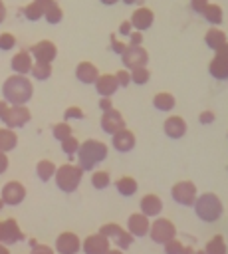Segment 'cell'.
<instances>
[{
    "instance_id": "obj_1",
    "label": "cell",
    "mask_w": 228,
    "mask_h": 254,
    "mask_svg": "<svg viewBox=\"0 0 228 254\" xmlns=\"http://www.w3.org/2000/svg\"><path fill=\"white\" fill-rule=\"evenodd\" d=\"M32 95H34V83L28 75L12 73L2 83V99H6L10 105H28Z\"/></svg>"
},
{
    "instance_id": "obj_2",
    "label": "cell",
    "mask_w": 228,
    "mask_h": 254,
    "mask_svg": "<svg viewBox=\"0 0 228 254\" xmlns=\"http://www.w3.org/2000/svg\"><path fill=\"white\" fill-rule=\"evenodd\" d=\"M109 155V147L99 141V139H85L83 143H79V149H77V165L83 169V171H95V167L99 163H103Z\"/></svg>"
},
{
    "instance_id": "obj_3",
    "label": "cell",
    "mask_w": 228,
    "mask_h": 254,
    "mask_svg": "<svg viewBox=\"0 0 228 254\" xmlns=\"http://www.w3.org/2000/svg\"><path fill=\"white\" fill-rule=\"evenodd\" d=\"M194 212L204 222H216L224 214V204L216 192H202L194 200Z\"/></svg>"
},
{
    "instance_id": "obj_4",
    "label": "cell",
    "mask_w": 228,
    "mask_h": 254,
    "mask_svg": "<svg viewBox=\"0 0 228 254\" xmlns=\"http://www.w3.org/2000/svg\"><path fill=\"white\" fill-rule=\"evenodd\" d=\"M83 179V169L79 165H73V163H63L57 167L56 175H54V181L57 185V189L61 192H75L79 183Z\"/></svg>"
},
{
    "instance_id": "obj_5",
    "label": "cell",
    "mask_w": 228,
    "mask_h": 254,
    "mask_svg": "<svg viewBox=\"0 0 228 254\" xmlns=\"http://www.w3.org/2000/svg\"><path fill=\"white\" fill-rule=\"evenodd\" d=\"M171 196L176 204L182 206H194V200L198 196V189L192 181H178L171 187Z\"/></svg>"
},
{
    "instance_id": "obj_6",
    "label": "cell",
    "mask_w": 228,
    "mask_h": 254,
    "mask_svg": "<svg viewBox=\"0 0 228 254\" xmlns=\"http://www.w3.org/2000/svg\"><path fill=\"white\" fill-rule=\"evenodd\" d=\"M149 236H151V240L157 242V244H167L169 240H172V238L176 236V226L172 224V220L157 216V218L151 222Z\"/></svg>"
},
{
    "instance_id": "obj_7",
    "label": "cell",
    "mask_w": 228,
    "mask_h": 254,
    "mask_svg": "<svg viewBox=\"0 0 228 254\" xmlns=\"http://www.w3.org/2000/svg\"><path fill=\"white\" fill-rule=\"evenodd\" d=\"M208 73L218 81L228 79V42L214 52V58L208 64Z\"/></svg>"
},
{
    "instance_id": "obj_8",
    "label": "cell",
    "mask_w": 228,
    "mask_h": 254,
    "mask_svg": "<svg viewBox=\"0 0 228 254\" xmlns=\"http://www.w3.org/2000/svg\"><path fill=\"white\" fill-rule=\"evenodd\" d=\"M121 64L127 69H135V67H143L149 64V52L143 46H129L127 50L121 54Z\"/></svg>"
},
{
    "instance_id": "obj_9",
    "label": "cell",
    "mask_w": 228,
    "mask_h": 254,
    "mask_svg": "<svg viewBox=\"0 0 228 254\" xmlns=\"http://www.w3.org/2000/svg\"><path fill=\"white\" fill-rule=\"evenodd\" d=\"M26 194H28V190H26L24 183H20V181H8L0 190V198L8 206H18L20 202H24Z\"/></svg>"
},
{
    "instance_id": "obj_10",
    "label": "cell",
    "mask_w": 228,
    "mask_h": 254,
    "mask_svg": "<svg viewBox=\"0 0 228 254\" xmlns=\"http://www.w3.org/2000/svg\"><path fill=\"white\" fill-rule=\"evenodd\" d=\"M99 125H101V131L107 133V135H115L117 131H121V129L127 127L123 113H121L119 109H115V107H111V109H107V111L101 113Z\"/></svg>"
},
{
    "instance_id": "obj_11",
    "label": "cell",
    "mask_w": 228,
    "mask_h": 254,
    "mask_svg": "<svg viewBox=\"0 0 228 254\" xmlns=\"http://www.w3.org/2000/svg\"><path fill=\"white\" fill-rule=\"evenodd\" d=\"M32 119V113L26 105H10L8 109V115L4 117V127H10V129H22L30 123Z\"/></svg>"
},
{
    "instance_id": "obj_12",
    "label": "cell",
    "mask_w": 228,
    "mask_h": 254,
    "mask_svg": "<svg viewBox=\"0 0 228 254\" xmlns=\"http://www.w3.org/2000/svg\"><path fill=\"white\" fill-rule=\"evenodd\" d=\"M56 252L57 254H77L81 250V240L75 232L65 230L56 238Z\"/></svg>"
},
{
    "instance_id": "obj_13",
    "label": "cell",
    "mask_w": 228,
    "mask_h": 254,
    "mask_svg": "<svg viewBox=\"0 0 228 254\" xmlns=\"http://www.w3.org/2000/svg\"><path fill=\"white\" fill-rule=\"evenodd\" d=\"M30 54L36 62H48L52 64L57 58V46L52 40H40L30 48Z\"/></svg>"
},
{
    "instance_id": "obj_14",
    "label": "cell",
    "mask_w": 228,
    "mask_h": 254,
    "mask_svg": "<svg viewBox=\"0 0 228 254\" xmlns=\"http://www.w3.org/2000/svg\"><path fill=\"white\" fill-rule=\"evenodd\" d=\"M163 131L169 139H182L188 131V125H186V119L180 117V115H169L163 123Z\"/></svg>"
},
{
    "instance_id": "obj_15",
    "label": "cell",
    "mask_w": 228,
    "mask_h": 254,
    "mask_svg": "<svg viewBox=\"0 0 228 254\" xmlns=\"http://www.w3.org/2000/svg\"><path fill=\"white\" fill-rule=\"evenodd\" d=\"M81 248H83L85 254H107L109 248H111V240L107 236H103L101 232H95V234H89L83 240Z\"/></svg>"
},
{
    "instance_id": "obj_16",
    "label": "cell",
    "mask_w": 228,
    "mask_h": 254,
    "mask_svg": "<svg viewBox=\"0 0 228 254\" xmlns=\"http://www.w3.org/2000/svg\"><path fill=\"white\" fill-rule=\"evenodd\" d=\"M129 20H131V24H133L135 30L147 32V30L155 24V12H153L149 6H137V8L133 10V14H131Z\"/></svg>"
},
{
    "instance_id": "obj_17",
    "label": "cell",
    "mask_w": 228,
    "mask_h": 254,
    "mask_svg": "<svg viewBox=\"0 0 228 254\" xmlns=\"http://www.w3.org/2000/svg\"><path fill=\"white\" fill-rule=\"evenodd\" d=\"M111 145H113V149L119 151V153H129V151L135 149L137 137H135V133H133L129 127H125V129L117 131L115 135H111Z\"/></svg>"
},
{
    "instance_id": "obj_18",
    "label": "cell",
    "mask_w": 228,
    "mask_h": 254,
    "mask_svg": "<svg viewBox=\"0 0 228 254\" xmlns=\"http://www.w3.org/2000/svg\"><path fill=\"white\" fill-rule=\"evenodd\" d=\"M149 228H151V220H149V216H145L141 210L129 214V218H127V230H129L135 238L147 236V234H149Z\"/></svg>"
},
{
    "instance_id": "obj_19",
    "label": "cell",
    "mask_w": 228,
    "mask_h": 254,
    "mask_svg": "<svg viewBox=\"0 0 228 254\" xmlns=\"http://www.w3.org/2000/svg\"><path fill=\"white\" fill-rule=\"evenodd\" d=\"M32 65H34V58L30 54V50H20L12 56L10 60V67L14 73H20V75H30L32 71Z\"/></svg>"
},
{
    "instance_id": "obj_20",
    "label": "cell",
    "mask_w": 228,
    "mask_h": 254,
    "mask_svg": "<svg viewBox=\"0 0 228 254\" xmlns=\"http://www.w3.org/2000/svg\"><path fill=\"white\" fill-rule=\"evenodd\" d=\"M97 77H99V69H97V65H95L93 62L83 60V62H79V64L75 65V79H77L79 83H83V85H93V83L97 81Z\"/></svg>"
},
{
    "instance_id": "obj_21",
    "label": "cell",
    "mask_w": 228,
    "mask_h": 254,
    "mask_svg": "<svg viewBox=\"0 0 228 254\" xmlns=\"http://www.w3.org/2000/svg\"><path fill=\"white\" fill-rule=\"evenodd\" d=\"M139 208H141V212H143L145 216H149V218H157V216L163 212V200H161L159 194H155V192H147V194L141 196V200H139Z\"/></svg>"
},
{
    "instance_id": "obj_22",
    "label": "cell",
    "mask_w": 228,
    "mask_h": 254,
    "mask_svg": "<svg viewBox=\"0 0 228 254\" xmlns=\"http://www.w3.org/2000/svg\"><path fill=\"white\" fill-rule=\"evenodd\" d=\"M93 87H95L99 97H111L119 89V83L115 79V73H99V77L93 83Z\"/></svg>"
},
{
    "instance_id": "obj_23",
    "label": "cell",
    "mask_w": 228,
    "mask_h": 254,
    "mask_svg": "<svg viewBox=\"0 0 228 254\" xmlns=\"http://www.w3.org/2000/svg\"><path fill=\"white\" fill-rule=\"evenodd\" d=\"M56 4V0H32L30 4H26L24 6V16H26V20H30V22H38V20H42L44 18V14H46V10L48 8H52Z\"/></svg>"
},
{
    "instance_id": "obj_24",
    "label": "cell",
    "mask_w": 228,
    "mask_h": 254,
    "mask_svg": "<svg viewBox=\"0 0 228 254\" xmlns=\"http://www.w3.org/2000/svg\"><path fill=\"white\" fill-rule=\"evenodd\" d=\"M226 42H228V36H226V32L220 30L218 26H210V28L204 32V44H206V48H210L212 52L220 50Z\"/></svg>"
},
{
    "instance_id": "obj_25",
    "label": "cell",
    "mask_w": 228,
    "mask_h": 254,
    "mask_svg": "<svg viewBox=\"0 0 228 254\" xmlns=\"http://www.w3.org/2000/svg\"><path fill=\"white\" fill-rule=\"evenodd\" d=\"M22 238H24V234H22L16 218H6L2 222V242L4 244H14V242H18Z\"/></svg>"
},
{
    "instance_id": "obj_26",
    "label": "cell",
    "mask_w": 228,
    "mask_h": 254,
    "mask_svg": "<svg viewBox=\"0 0 228 254\" xmlns=\"http://www.w3.org/2000/svg\"><path fill=\"white\" fill-rule=\"evenodd\" d=\"M153 107L157 111H163V113H169L176 107V99L171 91H159L153 95Z\"/></svg>"
},
{
    "instance_id": "obj_27",
    "label": "cell",
    "mask_w": 228,
    "mask_h": 254,
    "mask_svg": "<svg viewBox=\"0 0 228 254\" xmlns=\"http://www.w3.org/2000/svg\"><path fill=\"white\" fill-rule=\"evenodd\" d=\"M56 171H57V165H56L54 161H50V159H40V161L36 163V177H38L42 183L52 181L54 175H56Z\"/></svg>"
},
{
    "instance_id": "obj_28",
    "label": "cell",
    "mask_w": 228,
    "mask_h": 254,
    "mask_svg": "<svg viewBox=\"0 0 228 254\" xmlns=\"http://www.w3.org/2000/svg\"><path fill=\"white\" fill-rule=\"evenodd\" d=\"M18 145V133L16 129L10 127H0V151L2 153H10L14 151Z\"/></svg>"
},
{
    "instance_id": "obj_29",
    "label": "cell",
    "mask_w": 228,
    "mask_h": 254,
    "mask_svg": "<svg viewBox=\"0 0 228 254\" xmlns=\"http://www.w3.org/2000/svg\"><path fill=\"white\" fill-rule=\"evenodd\" d=\"M115 189H117V192H119L121 196H133V194L139 190V183H137L133 177L125 175V177H119V179L115 181Z\"/></svg>"
},
{
    "instance_id": "obj_30",
    "label": "cell",
    "mask_w": 228,
    "mask_h": 254,
    "mask_svg": "<svg viewBox=\"0 0 228 254\" xmlns=\"http://www.w3.org/2000/svg\"><path fill=\"white\" fill-rule=\"evenodd\" d=\"M52 64H48V62H36L34 60V65H32V71H30V75H32V79H36V81H46V79H50L52 77Z\"/></svg>"
},
{
    "instance_id": "obj_31",
    "label": "cell",
    "mask_w": 228,
    "mask_h": 254,
    "mask_svg": "<svg viewBox=\"0 0 228 254\" xmlns=\"http://www.w3.org/2000/svg\"><path fill=\"white\" fill-rule=\"evenodd\" d=\"M202 18L210 24V26H218V24H222V20H224V12H222V6L220 4H208V8L204 10V14H202Z\"/></svg>"
},
{
    "instance_id": "obj_32",
    "label": "cell",
    "mask_w": 228,
    "mask_h": 254,
    "mask_svg": "<svg viewBox=\"0 0 228 254\" xmlns=\"http://www.w3.org/2000/svg\"><path fill=\"white\" fill-rule=\"evenodd\" d=\"M204 252H206V254H228V246H226L224 236H222V234L212 236V238L206 242Z\"/></svg>"
},
{
    "instance_id": "obj_33",
    "label": "cell",
    "mask_w": 228,
    "mask_h": 254,
    "mask_svg": "<svg viewBox=\"0 0 228 254\" xmlns=\"http://www.w3.org/2000/svg\"><path fill=\"white\" fill-rule=\"evenodd\" d=\"M111 185V175L107 173V171H91V187L93 189H97V190H103V189H107Z\"/></svg>"
},
{
    "instance_id": "obj_34",
    "label": "cell",
    "mask_w": 228,
    "mask_h": 254,
    "mask_svg": "<svg viewBox=\"0 0 228 254\" xmlns=\"http://www.w3.org/2000/svg\"><path fill=\"white\" fill-rule=\"evenodd\" d=\"M131 71V83L135 85H145L151 81V69L147 65L143 67H135V69H129Z\"/></svg>"
},
{
    "instance_id": "obj_35",
    "label": "cell",
    "mask_w": 228,
    "mask_h": 254,
    "mask_svg": "<svg viewBox=\"0 0 228 254\" xmlns=\"http://www.w3.org/2000/svg\"><path fill=\"white\" fill-rule=\"evenodd\" d=\"M52 135H54V139L56 141H63V139H67L69 135H73L71 133V125H69V121H59V123H56V125H52Z\"/></svg>"
},
{
    "instance_id": "obj_36",
    "label": "cell",
    "mask_w": 228,
    "mask_h": 254,
    "mask_svg": "<svg viewBox=\"0 0 228 254\" xmlns=\"http://www.w3.org/2000/svg\"><path fill=\"white\" fill-rule=\"evenodd\" d=\"M79 139L77 137H73V135H69L67 139H63L59 145H61V153L63 155H67V157H75L77 155V149H79Z\"/></svg>"
},
{
    "instance_id": "obj_37",
    "label": "cell",
    "mask_w": 228,
    "mask_h": 254,
    "mask_svg": "<svg viewBox=\"0 0 228 254\" xmlns=\"http://www.w3.org/2000/svg\"><path fill=\"white\" fill-rule=\"evenodd\" d=\"M44 20H46L48 24H59V22L63 20V10L59 8V4H57V2H56L52 8H48V10H46Z\"/></svg>"
},
{
    "instance_id": "obj_38",
    "label": "cell",
    "mask_w": 228,
    "mask_h": 254,
    "mask_svg": "<svg viewBox=\"0 0 228 254\" xmlns=\"http://www.w3.org/2000/svg\"><path fill=\"white\" fill-rule=\"evenodd\" d=\"M123 230H125V228H123L121 224H117V222H105V224L99 228V232H101L103 236H107L109 240H115Z\"/></svg>"
},
{
    "instance_id": "obj_39",
    "label": "cell",
    "mask_w": 228,
    "mask_h": 254,
    "mask_svg": "<svg viewBox=\"0 0 228 254\" xmlns=\"http://www.w3.org/2000/svg\"><path fill=\"white\" fill-rule=\"evenodd\" d=\"M16 48V36L12 32H2L0 34V50L2 52H10Z\"/></svg>"
},
{
    "instance_id": "obj_40",
    "label": "cell",
    "mask_w": 228,
    "mask_h": 254,
    "mask_svg": "<svg viewBox=\"0 0 228 254\" xmlns=\"http://www.w3.org/2000/svg\"><path fill=\"white\" fill-rule=\"evenodd\" d=\"M133 240H135V236H133L129 230H123V232H121V234H119V236H117L113 242H115V246H117V248L127 250V248L133 244Z\"/></svg>"
},
{
    "instance_id": "obj_41",
    "label": "cell",
    "mask_w": 228,
    "mask_h": 254,
    "mask_svg": "<svg viewBox=\"0 0 228 254\" xmlns=\"http://www.w3.org/2000/svg\"><path fill=\"white\" fill-rule=\"evenodd\" d=\"M109 50H111L113 54L121 56V54L127 50V44H125V42H121V40H119L115 34H111V36H109Z\"/></svg>"
},
{
    "instance_id": "obj_42",
    "label": "cell",
    "mask_w": 228,
    "mask_h": 254,
    "mask_svg": "<svg viewBox=\"0 0 228 254\" xmlns=\"http://www.w3.org/2000/svg\"><path fill=\"white\" fill-rule=\"evenodd\" d=\"M83 117H85V113H83V109L77 107V105H69V107H65V111H63V121H69V119H83Z\"/></svg>"
},
{
    "instance_id": "obj_43",
    "label": "cell",
    "mask_w": 228,
    "mask_h": 254,
    "mask_svg": "<svg viewBox=\"0 0 228 254\" xmlns=\"http://www.w3.org/2000/svg\"><path fill=\"white\" fill-rule=\"evenodd\" d=\"M115 79H117L119 87H127V85H131V71L127 67H121L115 71Z\"/></svg>"
},
{
    "instance_id": "obj_44",
    "label": "cell",
    "mask_w": 228,
    "mask_h": 254,
    "mask_svg": "<svg viewBox=\"0 0 228 254\" xmlns=\"http://www.w3.org/2000/svg\"><path fill=\"white\" fill-rule=\"evenodd\" d=\"M165 246V254H180L182 252V248H184V244L180 242V240H176V238H172V240H169L167 244H163Z\"/></svg>"
},
{
    "instance_id": "obj_45",
    "label": "cell",
    "mask_w": 228,
    "mask_h": 254,
    "mask_svg": "<svg viewBox=\"0 0 228 254\" xmlns=\"http://www.w3.org/2000/svg\"><path fill=\"white\" fill-rule=\"evenodd\" d=\"M214 121H216V113L212 109H202L198 113V123L200 125H212Z\"/></svg>"
},
{
    "instance_id": "obj_46",
    "label": "cell",
    "mask_w": 228,
    "mask_h": 254,
    "mask_svg": "<svg viewBox=\"0 0 228 254\" xmlns=\"http://www.w3.org/2000/svg\"><path fill=\"white\" fill-rule=\"evenodd\" d=\"M208 4H210V0H190V10L194 12V14H204V10L208 8Z\"/></svg>"
},
{
    "instance_id": "obj_47",
    "label": "cell",
    "mask_w": 228,
    "mask_h": 254,
    "mask_svg": "<svg viewBox=\"0 0 228 254\" xmlns=\"http://www.w3.org/2000/svg\"><path fill=\"white\" fill-rule=\"evenodd\" d=\"M135 28H133V24H131V20H123L121 24H119V28H117V32H119V36H123V38H129V34L133 32Z\"/></svg>"
},
{
    "instance_id": "obj_48",
    "label": "cell",
    "mask_w": 228,
    "mask_h": 254,
    "mask_svg": "<svg viewBox=\"0 0 228 254\" xmlns=\"http://www.w3.org/2000/svg\"><path fill=\"white\" fill-rule=\"evenodd\" d=\"M30 254H54V248L48 244H32V252Z\"/></svg>"
},
{
    "instance_id": "obj_49",
    "label": "cell",
    "mask_w": 228,
    "mask_h": 254,
    "mask_svg": "<svg viewBox=\"0 0 228 254\" xmlns=\"http://www.w3.org/2000/svg\"><path fill=\"white\" fill-rule=\"evenodd\" d=\"M129 46H143V32H139V30H133L131 34H129V42H127Z\"/></svg>"
},
{
    "instance_id": "obj_50",
    "label": "cell",
    "mask_w": 228,
    "mask_h": 254,
    "mask_svg": "<svg viewBox=\"0 0 228 254\" xmlns=\"http://www.w3.org/2000/svg\"><path fill=\"white\" fill-rule=\"evenodd\" d=\"M10 167V159H8V153H2L0 151V175H4Z\"/></svg>"
},
{
    "instance_id": "obj_51",
    "label": "cell",
    "mask_w": 228,
    "mask_h": 254,
    "mask_svg": "<svg viewBox=\"0 0 228 254\" xmlns=\"http://www.w3.org/2000/svg\"><path fill=\"white\" fill-rule=\"evenodd\" d=\"M97 105H99V111H101V113L113 107V103H111V97H99V101H97Z\"/></svg>"
},
{
    "instance_id": "obj_52",
    "label": "cell",
    "mask_w": 228,
    "mask_h": 254,
    "mask_svg": "<svg viewBox=\"0 0 228 254\" xmlns=\"http://www.w3.org/2000/svg\"><path fill=\"white\" fill-rule=\"evenodd\" d=\"M8 109H10V103L6 99H0V121H4V117L8 115Z\"/></svg>"
},
{
    "instance_id": "obj_53",
    "label": "cell",
    "mask_w": 228,
    "mask_h": 254,
    "mask_svg": "<svg viewBox=\"0 0 228 254\" xmlns=\"http://www.w3.org/2000/svg\"><path fill=\"white\" fill-rule=\"evenodd\" d=\"M4 18H6V4L4 0H0V24L4 22Z\"/></svg>"
},
{
    "instance_id": "obj_54",
    "label": "cell",
    "mask_w": 228,
    "mask_h": 254,
    "mask_svg": "<svg viewBox=\"0 0 228 254\" xmlns=\"http://www.w3.org/2000/svg\"><path fill=\"white\" fill-rule=\"evenodd\" d=\"M180 254H196V250H194V248H192V246H184V248H182V252H180Z\"/></svg>"
},
{
    "instance_id": "obj_55",
    "label": "cell",
    "mask_w": 228,
    "mask_h": 254,
    "mask_svg": "<svg viewBox=\"0 0 228 254\" xmlns=\"http://www.w3.org/2000/svg\"><path fill=\"white\" fill-rule=\"evenodd\" d=\"M121 2H123V4H129V6H131V4H139V6H143V0H121Z\"/></svg>"
},
{
    "instance_id": "obj_56",
    "label": "cell",
    "mask_w": 228,
    "mask_h": 254,
    "mask_svg": "<svg viewBox=\"0 0 228 254\" xmlns=\"http://www.w3.org/2000/svg\"><path fill=\"white\" fill-rule=\"evenodd\" d=\"M103 6H113V4H117V2H121V0H99Z\"/></svg>"
},
{
    "instance_id": "obj_57",
    "label": "cell",
    "mask_w": 228,
    "mask_h": 254,
    "mask_svg": "<svg viewBox=\"0 0 228 254\" xmlns=\"http://www.w3.org/2000/svg\"><path fill=\"white\" fill-rule=\"evenodd\" d=\"M107 254H125V252H123L121 248H109V252H107Z\"/></svg>"
},
{
    "instance_id": "obj_58",
    "label": "cell",
    "mask_w": 228,
    "mask_h": 254,
    "mask_svg": "<svg viewBox=\"0 0 228 254\" xmlns=\"http://www.w3.org/2000/svg\"><path fill=\"white\" fill-rule=\"evenodd\" d=\"M0 254H10L8 246H4V242H0Z\"/></svg>"
},
{
    "instance_id": "obj_59",
    "label": "cell",
    "mask_w": 228,
    "mask_h": 254,
    "mask_svg": "<svg viewBox=\"0 0 228 254\" xmlns=\"http://www.w3.org/2000/svg\"><path fill=\"white\" fill-rule=\"evenodd\" d=\"M0 242H2V220H0Z\"/></svg>"
},
{
    "instance_id": "obj_60",
    "label": "cell",
    "mask_w": 228,
    "mask_h": 254,
    "mask_svg": "<svg viewBox=\"0 0 228 254\" xmlns=\"http://www.w3.org/2000/svg\"><path fill=\"white\" fill-rule=\"evenodd\" d=\"M196 254H206V252L204 250H196Z\"/></svg>"
},
{
    "instance_id": "obj_61",
    "label": "cell",
    "mask_w": 228,
    "mask_h": 254,
    "mask_svg": "<svg viewBox=\"0 0 228 254\" xmlns=\"http://www.w3.org/2000/svg\"><path fill=\"white\" fill-rule=\"evenodd\" d=\"M2 206H4V200H2V198H0V208H2Z\"/></svg>"
}]
</instances>
